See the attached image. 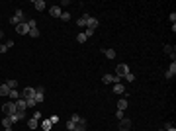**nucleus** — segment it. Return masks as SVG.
<instances>
[{"label": "nucleus", "mask_w": 176, "mask_h": 131, "mask_svg": "<svg viewBox=\"0 0 176 131\" xmlns=\"http://www.w3.org/2000/svg\"><path fill=\"white\" fill-rule=\"evenodd\" d=\"M22 22H26V16H24V10H16V14L10 18V24L16 27L18 24H22Z\"/></svg>", "instance_id": "nucleus-1"}, {"label": "nucleus", "mask_w": 176, "mask_h": 131, "mask_svg": "<svg viewBox=\"0 0 176 131\" xmlns=\"http://www.w3.org/2000/svg\"><path fill=\"white\" fill-rule=\"evenodd\" d=\"M129 72H131V71H129V67L125 63H119L116 67V76H117V78H125V75H129Z\"/></svg>", "instance_id": "nucleus-2"}, {"label": "nucleus", "mask_w": 176, "mask_h": 131, "mask_svg": "<svg viewBox=\"0 0 176 131\" xmlns=\"http://www.w3.org/2000/svg\"><path fill=\"white\" fill-rule=\"evenodd\" d=\"M14 112H16V102H6V104H2V113L4 116H12Z\"/></svg>", "instance_id": "nucleus-3"}, {"label": "nucleus", "mask_w": 176, "mask_h": 131, "mask_svg": "<svg viewBox=\"0 0 176 131\" xmlns=\"http://www.w3.org/2000/svg\"><path fill=\"white\" fill-rule=\"evenodd\" d=\"M22 98H24V100H33V98H35V88H33V86H26L22 90Z\"/></svg>", "instance_id": "nucleus-4"}, {"label": "nucleus", "mask_w": 176, "mask_h": 131, "mask_svg": "<svg viewBox=\"0 0 176 131\" xmlns=\"http://www.w3.org/2000/svg\"><path fill=\"white\" fill-rule=\"evenodd\" d=\"M16 31H18L20 35H28V34H29V26H28V20H26V22H22V24H18V26H16Z\"/></svg>", "instance_id": "nucleus-5"}, {"label": "nucleus", "mask_w": 176, "mask_h": 131, "mask_svg": "<svg viewBox=\"0 0 176 131\" xmlns=\"http://www.w3.org/2000/svg\"><path fill=\"white\" fill-rule=\"evenodd\" d=\"M176 76V61H172V63H170V67H168V71L165 72V78L166 80H170V78H174Z\"/></svg>", "instance_id": "nucleus-6"}, {"label": "nucleus", "mask_w": 176, "mask_h": 131, "mask_svg": "<svg viewBox=\"0 0 176 131\" xmlns=\"http://www.w3.org/2000/svg\"><path fill=\"white\" fill-rule=\"evenodd\" d=\"M102 82H106V84H116V82H121V78H117L116 75H104V76H102Z\"/></svg>", "instance_id": "nucleus-7"}, {"label": "nucleus", "mask_w": 176, "mask_h": 131, "mask_svg": "<svg viewBox=\"0 0 176 131\" xmlns=\"http://www.w3.org/2000/svg\"><path fill=\"white\" fill-rule=\"evenodd\" d=\"M131 127H133L131 120H127V117H123V120H119V129H121V131H131Z\"/></svg>", "instance_id": "nucleus-8"}, {"label": "nucleus", "mask_w": 176, "mask_h": 131, "mask_svg": "<svg viewBox=\"0 0 176 131\" xmlns=\"http://www.w3.org/2000/svg\"><path fill=\"white\" fill-rule=\"evenodd\" d=\"M12 120V123H16V121H22L24 117H26V112H20V110H16L14 113H12V116H8Z\"/></svg>", "instance_id": "nucleus-9"}, {"label": "nucleus", "mask_w": 176, "mask_h": 131, "mask_svg": "<svg viewBox=\"0 0 176 131\" xmlns=\"http://www.w3.org/2000/svg\"><path fill=\"white\" fill-rule=\"evenodd\" d=\"M0 123H2V127H4V131H14L12 129V120L8 116H4L2 120H0Z\"/></svg>", "instance_id": "nucleus-10"}, {"label": "nucleus", "mask_w": 176, "mask_h": 131, "mask_svg": "<svg viewBox=\"0 0 176 131\" xmlns=\"http://www.w3.org/2000/svg\"><path fill=\"white\" fill-rule=\"evenodd\" d=\"M49 14H51L53 18H61V14H63L61 6H51V8H49Z\"/></svg>", "instance_id": "nucleus-11"}, {"label": "nucleus", "mask_w": 176, "mask_h": 131, "mask_svg": "<svg viewBox=\"0 0 176 131\" xmlns=\"http://www.w3.org/2000/svg\"><path fill=\"white\" fill-rule=\"evenodd\" d=\"M16 110H20V112H26V110H28L26 100H24V98H18V100H16Z\"/></svg>", "instance_id": "nucleus-12"}, {"label": "nucleus", "mask_w": 176, "mask_h": 131, "mask_svg": "<svg viewBox=\"0 0 176 131\" xmlns=\"http://www.w3.org/2000/svg\"><path fill=\"white\" fill-rule=\"evenodd\" d=\"M31 6H33V8H35V10H39V12H43V10H45V6H47V4H45V2H43V0H33V2H31Z\"/></svg>", "instance_id": "nucleus-13"}, {"label": "nucleus", "mask_w": 176, "mask_h": 131, "mask_svg": "<svg viewBox=\"0 0 176 131\" xmlns=\"http://www.w3.org/2000/svg\"><path fill=\"white\" fill-rule=\"evenodd\" d=\"M98 26H100V22H98L96 18H92V16H90V18H88V24H86V27H88V30H96Z\"/></svg>", "instance_id": "nucleus-14"}, {"label": "nucleus", "mask_w": 176, "mask_h": 131, "mask_svg": "<svg viewBox=\"0 0 176 131\" xmlns=\"http://www.w3.org/2000/svg\"><path fill=\"white\" fill-rule=\"evenodd\" d=\"M162 49H165V53H166V55H170V59H172V61H176V53H174V47H170V45H165Z\"/></svg>", "instance_id": "nucleus-15"}, {"label": "nucleus", "mask_w": 176, "mask_h": 131, "mask_svg": "<svg viewBox=\"0 0 176 131\" xmlns=\"http://www.w3.org/2000/svg\"><path fill=\"white\" fill-rule=\"evenodd\" d=\"M123 92H125V84L116 82V84H114V94H123Z\"/></svg>", "instance_id": "nucleus-16"}, {"label": "nucleus", "mask_w": 176, "mask_h": 131, "mask_svg": "<svg viewBox=\"0 0 176 131\" xmlns=\"http://www.w3.org/2000/svg\"><path fill=\"white\" fill-rule=\"evenodd\" d=\"M88 18H90L88 14H82L80 18H78V22H77V24H78V27H84L86 24H88Z\"/></svg>", "instance_id": "nucleus-17"}, {"label": "nucleus", "mask_w": 176, "mask_h": 131, "mask_svg": "<svg viewBox=\"0 0 176 131\" xmlns=\"http://www.w3.org/2000/svg\"><path fill=\"white\" fill-rule=\"evenodd\" d=\"M102 53L106 55V59H116V55H117L114 49H102Z\"/></svg>", "instance_id": "nucleus-18"}, {"label": "nucleus", "mask_w": 176, "mask_h": 131, "mask_svg": "<svg viewBox=\"0 0 176 131\" xmlns=\"http://www.w3.org/2000/svg\"><path fill=\"white\" fill-rule=\"evenodd\" d=\"M129 106V102L125 100V98H121V100H117V110H121V112H125V108Z\"/></svg>", "instance_id": "nucleus-19"}, {"label": "nucleus", "mask_w": 176, "mask_h": 131, "mask_svg": "<svg viewBox=\"0 0 176 131\" xmlns=\"http://www.w3.org/2000/svg\"><path fill=\"white\" fill-rule=\"evenodd\" d=\"M8 98H10V100H18V98H22V94L18 92V88H14V90H10V94H8Z\"/></svg>", "instance_id": "nucleus-20"}, {"label": "nucleus", "mask_w": 176, "mask_h": 131, "mask_svg": "<svg viewBox=\"0 0 176 131\" xmlns=\"http://www.w3.org/2000/svg\"><path fill=\"white\" fill-rule=\"evenodd\" d=\"M77 121H73V120H70V117H69V121H67V123H65V127H67V131H74V127H77Z\"/></svg>", "instance_id": "nucleus-21"}, {"label": "nucleus", "mask_w": 176, "mask_h": 131, "mask_svg": "<svg viewBox=\"0 0 176 131\" xmlns=\"http://www.w3.org/2000/svg\"><path fill=\"white\" fill-rule=\"evenodd\" d=\"M28 127H29V129H37V127H39V121H35V120L31 117V120H28Z\"/></svg>", "instance_id": "nucleus-22"}, {"label": "nucleus", "mask_w": 176, "mask_h": 131, "mask_svg": "<svg viewBox=\"0 0 176 131\" xmlns=\"http://www.w3.org/2000/svg\"><path fill=\"white\" fill-rule=\"evenodd\" d=\"M8 94H10V88L6 84H0V96H8Z\"/></svg>", "instance_id": "nucleus-23"}, {"label": "nucleus", "mask_w": 176, "mask_h": 131, "mask_svg": "<svg viewBox=\"0 0 176 131\" xmlns=\"http://www.w3.org/2000/svg\"><path fill=\"white\" fill-rule=\"evenodd\" d=\"M41 127H43L45 131H49V129L53 127V123H51V121H49V120H43V121H41Z\"/></svg>", "instance_id": "nucleus-24"}, {"label": "nucleus", "mask_w": 176, "mask_h": 131, "mask_svg": "<svg viewBox=\"0 0 176 131\" xmlns=\"http://www.w3.org/2000/svg\"><path fill=\"white\" fill-rule=\"evenodd\" d=\"M28 35H29V37H39L41 34H39V30H37V27H33V30H29Z\"/></svg>", "instance_id": "nucleus-25"}, {"label": "nucleus", "mask_w": 176, "mask_h": 131, "mask_svg": "<svg viewBox=\"0 0 176 131\" xmlns=\"http://www.w3.org/2000/svg\"><path fill=\"white\" fill-rule=\"evenodd\" d=\"M4 84H6V86L10 88V90H14L16 86H18V82H16V80H6V82H4Z\"/></svg>", "instance_id": "nucleus-26"}, {"label": "nucleus", "mask_w": 176, "mask_h": 131, "mask_svg": "<svg viewBox=\"0 0 176 131\" xmlns=\"http://www.w3.org/2000/svg\"><path fill=\"white\" fill-rule=\"evenodd\" d=\"M86 39H88V37H86L84 34H78V35H77V41H78V43H86Z\"/></svg>", "instance_id": "nucleus-27"}, {"label": "nucleus", "mask_w": 176, "mask_h": 131, "mask_svg": "<svg viewBox=\"0 0 176 131\" xmlns=\"http://www.w3.org/2000/svg\"><path fill=\"white\" fill-rule=\"evenodd\" d=\"M31 117H33V120H35V121H39L41 117H43V113H41L39 110H37V112H33V116H31Z\"/></svg>", "instance_id": "nucleus-28"}, {"label": "nucleus", "mask_w": 176, "mask_h": 131, "mask_svg": "<svg viewBox=\"0 0 176 131\" xmlns=\"http://www.w3.org/2000/svg\"><path fill=\"white\" fill-rule=\"evenodd\" d=\"M125 80H127V82H135V75H133V72L125 75Z\"/></svg>", "instance_id": "nucleus-29"}, {"label": "nucleus", "mask_w": 176, "mask_h": 131, "mask_svg": "<svg viewBox=\"0 0 176 131\" xmlns=\"http://www.w3.org/2000/svg\"><path fill=\"white\" fill-rule=\"evenodd\" d=\"M74 131H86V121L84 123H78L77 127H74Z\"/></svg>", "instance_id": "nucleus-30"}, {"label": "nucleus", "mask_w": 176, "mask_h": 131, "mask_svg": "<svg viewBox=\"0 0 176 131\" xmlns=\"http://www.w3.org/2000/svg\"><path fill=\"white\" fill-rule=\"evenodd\" d=\"M61 20H63V22H69V20H70V14H69V12H63V14H61Z\"/></svg>", "instance_id": "nucleus-31"}, {"label": "nucleus", "mask_w": 176, "mask_h": 131, "mask_svg": "<svg viewBox=\"0 0 176 131\" xmlns=\"http://www.w3.org/2000/svg\"><path fill=\"white\" fill-rule=\"evenodd\" d=\"M28 26H29V30H33V27H37V22L35 20H28Z\"/></svg>", "instance_id": "nucleus-32"}, {"label": "nucleus", "mask_w": 176, "mask_h": 131, "mask_svg": "<svg viewBox=\"0 0 176 131\" xmlns=\"http://www.w3.org/2000/svg\"><path fill=\"white\" fill-rule=\"evenodd\" d=\"M116 117H117V120H123V117H125V112H121V110H117V112H116Z\"/></svg>", "instance_id": "nucleus-33"}, {"label": "nucleus", "mask_w": 176, "mask_h": 131, "mask_svg": "<svg viewBox=\"0 0 176 131\" xmlns=\"http://www.w3.org/2000/svg\"><path fill=\"white\" fill-rule=\"evenodd\" d=\"M26 106H28V108H35V100H26Z\"/></svg>", "instance_id": "nucleus-34"}, {"label": "nucleus", "mask_w": 176, "mask_h": 131, "mask_svg": "<svg viewBox=\"0 0 176 131\" xmlns=\"http://www.w3.org/2000/svg\"><path fill=\"white\" fill-rule=\"evenodd\" d=\"M49 121H51L53 125H55V123H59V116H51V117H49Z\"/></svg>", "instance_id": "nucleus-35"}, {"label": "nucleus", "mask_w": 176, "mask_h": 131, "mask_svg": "<svg viewBox=\"0 0 176 131\" xmlns=\"http://www.w3.org/2000/svg\"><path fill=\"white\" fill-rule=\"evenodd\" d=\"M84 35H86V37H90V35H94V30H88V27H86V31H84Z\"/></svg>", "instance_id": "nucleus-36"}, {"label": "nucleus", "mask_w": 176, "mask_h": 131, "mask_svg": "<svg viewBox=\"0 0 176 131\" xmlns=\"http://www.w3.org/2000/svg\"><path fill=\"white\" fill-rule=\"evenodd\" d=\"M6 51H8V47L4 43H0V53H6Z\"/></svg>", "instance_id": "nucleus-37"}, {"label": "nucleus", "mask_w": 176, "mask_h": 131, "mask_svg": "<svg viewBox=\"0 0 176 131\" xmlns=\"http://www.w3.org/2000/svg\"><path fill=\"white\" fill-rule=\"evenodd\" d=\"M4 45H6L8 49H12V47H14V41H12V39H10V41H6V43H4Z\"/></svg>", "instance_id": "nucleus-38"}, {"label": "nucleus", "mask_w": 176, "mask_h": 131, "mask_svg": "<svg viewBox=\"0 0 176 131\" xmlns=\"http://www.w3.org/2000/svg\"><path fill=\"white\" fill-rule=\"evenodd\" d=\"M170 22H172V24L176 22V12H172V14H170Z\"/></svg>", "instance_id": "nucleus-39"}, {"label": "nucleus", "mask_w": 176, "mask_h": 131, "mask_svg": "<svg viewBox=\"0 0 176 131\" xmlns=\"http://www.w3.org/2000/svg\"><path fill=\"white\" fill-rule=\"evenodd\" d=\"M166 131H176V129H174V125H172V127H170V129H166Z\"/></svg>", "instance_id": "nucleus-40"}, {"label": "nucleus", "mask_w": 176, "mask_h": 131, "mask_svg": "<svg viewBox=\"0 0 176 131\" xmlns=\"http://www.w3.org/2000/svg\"><path fill=\"white\" fill-rule=\"evenodd\" d=\"M158 131H165V129H158Z\"/></svg>", "instance_id": "nucleus-41"}, {"label": "nucleus", "mask_w": 176, "mask_h": 131, "mask_svg": "<svg viewBox=\"0 0 176 131\" xmlns=\"http://www.w3.org/2000/svg\"><path fill=\"white\" fill-rule=\"evenodd\" d=\"M117 131H121V129H117Z\"/></svg>", "instance_id": "nucleus-42"}]
</instances>
